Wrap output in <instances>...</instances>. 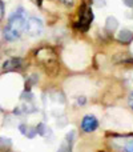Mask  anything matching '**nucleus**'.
<instances>
[{
  "label": "nucleus",
  "instance_id": "1",
  "mask_svg": "<svg viewBox=\"0 0 133 152\" xmlns=\"http://www.w3.org/2000/svg\"><path fill=\"white\" fill-rule=\"evenodd\" d=\"M27 27V16L23 10L15 12L8 20L7 27L4 28V37L9 42L20 37V35L25 31Z\"/></svg>",
  "mask_w": 133,
  "mask_h": 152
},
{
  "label": "nucleus",
  "instance_id": "2",
  "mask_svg": "<svg viewBox=\"0 0 133 152\" xmlns=\"http://www.w3.org/2000/svg\"><path fill=\"white\" fill-rule=\"evenodd\" d=\"M36 58L39 60V64L47 74L55 75L59 71V60L55 51L51 48H41L36 52Z\"/></svg>",
  "mask_w": 133,
  "mask_h": 152
},
{
  "label": "nucleus",
  "instance_id": "3",
  "mask_svg": "<svg viewBox=\"0 0 133 152\" xmlns=\"http://www.w3.org/2000/svg\"><path fill=\"white\" fill-rule=\"evenodd\" d=\"M92 21H93V13H92L91 8L84 5L80 11V16H78V21H77V24H76V27H77L80 31L86 32L89 26L92 24Z\"/></svg>",
  "mask_w": 133,
  "mask_h": 152
},
{
  "label": "nucleus",
  "instance_id": "4",
  "mask_svg": "<svg viewBox=\"0 0 133 152\" xmlns=\"http://www.w3.org/2000/svg\"><path fill=\"white\" fill-rule=\"evenodd\" d=\"M25 31H28V34L31 36H40L43 32V23L40 19L37 18H31L27 20V27Z\"/></svg>",
  "mask_w": 133,
  "mask_h": 152
},
{
  "label": "nucleus",
  "instance_id": "5",
  "mask_svg": "<svg viewBox=\"0 0 133 152\" xmlns=\"http://www.w3.org/2000/svg\"><path fill=\"white\" fill-rule=\"evenodd\" d=\"M99 127V121L93 115H86L84 116L83 121H81V129L85 132H93Z\"/></svg>",
  "mask_w": 133,
  "mask_h": 152
},
{
  "label": "nucleus",
  "instance_id": "6",
  "mask_svg": "<svg viewBox=\"0 0 133 152\" xmlns=\"http://www.w3.org/2000/svg\"><path fill=\"white\" fill-rule=\"evenodd\" d=\"M76 140V131H70L65 135V139L64 142L61 143L60 148H59L57 152H72V147H73V143Z\"/></svg>",
  "mask_w": 133,
  "mask_h": 152
},
{
  "label": "nucleus",
  "instance_id": "7",
  "mask_svg": "<svg viewBox=\"0 0 133 152\" xmlns=\"http://www.w3.org/2000/svg\"><path fill=\"white\" fill-rule=\"evenodd\" d=\"M21 67H23V59H20V58L8 59V60L4 61V64H3V69H4V71H17Z\"/></svg>",
  "mask_w": 133,
  "mask_h": 152
},
{
  "label": "nucleus",
  "instance_id": "8",
  "mask_svg": "<svg viewBox=\"0 0 133 152\" xmlns=\"http://www.w3.org/2000/svg\"><path fill=\"white\" fill-rule=\"evenodd\" d=\"M117 39L120 40L121 43H125V44H128V43L132 42L133 34L129 31V29H121V31L118 32V35H117Z\"/></svg>",
  "mask_w": 133,
  "mask_h": 152
},
{
  "label": "nucleus",
  "instance_id": "9",
  "mask_svg": "<svg viewBox=\"0 0 133 152\" xmlns=\"http://www.w3.org/2000/svg\"><path fill=\"white\" fill-rule=\"evenodd\" d=\"M118 23L117 20H116L113 16H109V18L107 19V24H105V28L108 29V31H115L116 28H117Z\"/></svg>",
  "mask_w": 133,
  "mask_h": 152
},
{
  "label": "nucleus",
  "instance_id": "10",
  "mask_svg": "<svg viewBox=\"0 0 133 152\" xmlns=\"http://www.w3.org/2000/svg\"><path fill=\"white\" fill-rule=\"evenodd\" d=\"M12 147V142L8 137H0V151H8Z\"/></svg>",
  "mask_w": 133,
  "mask_h": 152
},
{
  "label": "nucleus",
  "instance_id": "11",
  "mask_svg": "<svg viewBox=\"0 0 133 152\" xmlns=\"http://www.w3.org/2000/svg\"><path fill=\"white\" fill-rule=\"evenodd\" d=\"M124 152H133V140L132 142H129L128 144L124 147Z\"/></svg>",
  "mask_w": 133,
  "mask_h": 152
},
{
  "label": "nucleus",
  "instance_id": "12",
  "mask_svg": "<svg viewBox=\"0 0 133 152\" xmlns=\"http://www.w3.org/2000/svg\"><path fill=\"white\" fill-rule=\"evenodd\" d=\"M123 1H124V4H125L126 7L133 8V0H123Z\"/></svg>",
  "mask_w": 133,
  "mask_h": 152
},
{
  "label": "nucleus",
  "instance_id": "13",
  "mask_svg": "<svg viewBox=\"0 0 133 152\" xmlns=\"http://www.w3.org/2000/svg\"><path fill=\"white\" fill-rule=\"evenodd\" d=\"M3 15H4V5H3V1L0 0V19L3 18Z\"/></svg>",
  "mask_w": 133,
  "mask_h": 152
},
{
  "label": "nucleus",
  "instance_id": "14",
  "mask_svg": "<svg viewBox=\"0 0 133 152\" xmlns=\"http://www.w3.org/2000/svg\"><path fill=\"white\" fill-rule=\"evenodd\" d=\"M61 3H64L65 5H72L73 4V0H60Z\"/></svg>",
  "mask_w": 133,
  "mask_h": 152
},
{
  "label": "nucleus",
  "instance_id": "15",
  "mask_svg": "<svg viewBox=\"0 0 133 152\" xmlns=\"http://www.w3.org/2000/svg\"><path fill=\"white\" fill-rule=\"evenodd\" d=\"M129 105H131V108L133 110V92L131 94V96H129Z\"/></svg>",
  "mask_w": 133,
  "mask_h": 152
},
{
  "label": "nucleus",
  "instance_id": "16",
  "mask_svg": "<svg viewBox=\"0 0 133 152\" xmlns=\"http://www.w3.org/2000/svg\"><path fill=\"white\" fill-rule=\"evenodd\" d=\"M32 1H33L35 4H37V5H41V0H32Z\"/></svg>",
  "mask_w": 133,
  "mask_h": 152
}]
</instances>
